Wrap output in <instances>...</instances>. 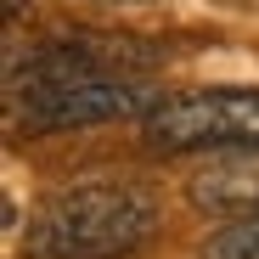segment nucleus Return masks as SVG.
I'll return each instance as SVG.
<instances>
[{
    "label": "nucleus",
    "instance_id": "obj_4",
    "mask_svg": "<svg viewBox=\"0 0 259 259\" xmlns=\"http://www.w3.org/2000/svg\"><path fill=\"white\" fill-rule=\"evenodd\" d=\"M158 96L136 73L118 79H73V84H39V91H17L12 113L23 130H79V124H107V118H130L147 113Z\"/></svg>",
    "mask_w": 259,
    "mask_h": 259
},
{
    "label": "nucleus",
    "instance_id": "obj_7",
    "mask_svg": "<svg viewBox=\"0 0 259 259\" xmlns=\"http://www.w3.org/2000/svg\"><path fill=\"white\" fill-rule=\"evenodd\" d=\"M6 12H12V17H17V12H23V0H6Z\"/></svg>",
    "mask_w": 259,
    "mask_h": 259
},
{
    "label": "nucleus",
    "instance_id": "obj_1",
    "mask_svg": "<svg viewBox=\"0 0 259 259\" xmlns=\"http://www.w3.org/2000/svg\"><path fill=\"white\" fill-rule=\"evenodd\" d=\"M158 226V203L141 186L91 181L68 186L34 214L28 248L34 259H124L136 253Z\"/></svg>",
    "mask_w": 259,
    "mask_h": 259
},
{
    "label": "nucleus",
    "instance_id": "obj_5",
    "mask_svg": "<svg viewBox=\"0 0 259 259\" xmlns=\"http://www.w3.org/2000/svg\"><path fill=\"white\" fill-rule=\"evenodd\" d=\"M192 203L214 208V214H248L259 208V169H208V175L192 181Z\"/></svg>",
    "mask_w": 259,
    "mask_h": 259
},
{
    "label": "nucleus",
    "instance_id": "obj_6",
    "mask_svg": "<svg viewBox=\"0 0 259 259\" xmlns=\"http://www.w3.org/2000/svg\"><path fill=\"white\" fill-rule=\"evenodd\" d=\"M203 259H259V208L237 214L220 237H208Z\"/></svg>",
    "mask_w": 259,
    "mask_h": 259
},
{
    "label": "nucleus",
    "instance_id": "obj_2",
    "mask_svg": "<svg viewBox=\"0 0 259 259\" xmlns=\"http://www.w3.org/2000/svg\"><path fill=\"white\" fill-rule=\"evenodd\" d=\"M158 152H259V91H181L141 113Z\"/></svg>",
    "mask_w": 259,
    "mask_h": 259
},
{
    "label": "nucleus",
    "instance_id": "obj_3",
    "mask_svg": "<svg viewBox=\"0 0 259 259\" xmlns=\"http://www.w3.org/2000/svg\"><path fill=\"white\" fill-rule=\"evenodd\" d=\"M147 57L152 46L130 34H62L6 68V96L39 91V84H73V79H118V73L147 68Z\"/></svg>",
    "mask_w": 259,
    "mask_h": 259
}]
</instances>
